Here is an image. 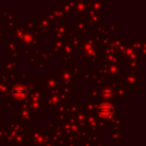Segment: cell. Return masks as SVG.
<instances>
[{
  "instance_id": "cell-1",
  "label": "cell",
  "mask_w": 146,
  "mask_h": 146,
  "mask_svg": "<svg viewBox=\"0 0 146 146\" xmlns=\"http://www.w3.org/2000/svg\"><path fill=\"white\" fill-rule=\"evenodd\" d=\"M100 111H101V113H104L105 115H108V114L112 113V107L109 105L108 103H104L103 105L100 107Z\"/></svg>"
}]
</instances>
